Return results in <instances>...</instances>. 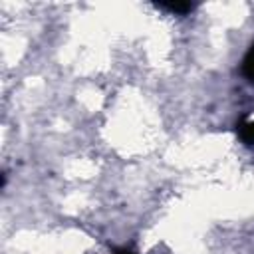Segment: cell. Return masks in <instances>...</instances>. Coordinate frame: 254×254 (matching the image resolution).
I'll list each match as a JSON object with an SVG mask.
<instances>
[{"label": "cell", "mask_w": 254, "mask_h": 254, "mask_svg": "<svg viewBox=\"0 0 254 254\" xmlns=\"http://www.w3.org/2000/svg\"><path fill=\"white\" fill-rule=\"evenodd\" d=\"M242 71H244V75H246L250 81H254V44H252V48L248 50V54H246V58H244Z\"/></svg>", "instance_id": "1"}, {"label": "cell", "mask_w": 254, "mask_h": 254, "mask_svg": "<svg viewBox=\"0 0 254 254\" xmlns=\"http://www.w3.org/2000/svg\"><path fill=\"white\" fill-rule=\"evenodd\" d=\"M163 8H167V10L175 12V14H185V12L192 10V4H189V2H165Z\"/></svg>", "instance_id": "2"}, {"label": "cell", "mask_w": 254, "mask_h": 254, "mask_svg": "<svg viewBox=\"0 0 254 254\" xmlns=\"http://www.w3.org/2000/svg\"><path fill=\"white\" fill-rule=\"evenodd\" d=\"M240 139L248 145H254V123H244L240 127Z\"/></svg>", "instance_id": "3"}, {"label": "cell", "mask_w": 254, "mask_h": 254, "mask_svg": "<svg viewBox=\"0 0 254 254\" xmlns=\"http://www.w3.org/2000/svg\"><path fill=\"white\" fill-rule=\"evenodd\" d=\"M115 254H133L131 250H119V252H115Z\"/></svg>", "instance_id": "4"}]
</instances>
